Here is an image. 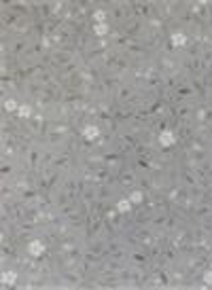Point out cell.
<instances>
[{
  "label": "cell",
  "instance_id": "1",
  "mask_svg": "<svg viewBox=\"0 0 212 290\" xmlns=\"http://www.w3.org/2000/svg\"><path fill=\"white\" fill-rule=\"evenodd\" d=\"M28 250H30V254H32V256H40V254H43V241H38V239L30 241Z\"/></svg>",
  "mask_w": 212,
  "mask_h": 290
},
{
  "label": "cell",
  "instance_id": "2",
  "mask_svg": "<svg viewBox=\"0 0 212 290\" xmlns=\"http://www.w3.org/2000/svg\"><path fill=\"white\" fill-rule=\"evenodd\" d=\"M159 142H161V146H172V144H174V136H172V131H161Z\"/></svg>",
  "mask_w": 212,
  "mask_h": 290
},
{
  "label": "cell",
  "instance_id": "3",
  "mask_svg": "<svg viewBox=\"0 0 212 290\" xmlns=\"http://www.w3.org/2000/svg\"><path fill=\"white\" fill-rule=\"evenodd\" d=\"M15 277H17V273H15V271H7V273H2V282H5V284H9V286H11V284H15Z\"/></svg>",
  "mask_w": 212,
  "mask_h": 290
},
{
  "label": "cell",
  "instance_id": "4",
  "mask_svg": "<svg viewBox=\"0 0 212 290\" xmlns=\"http://www.w3.org/2000/svg\"><path fill=\"white\" fill-rule=\"evenodd\" d=\"M172 43H174L176 47H182V45L187 43V38H185V34H180V32H176V34L172 36Z\"/></svg>",
  "mask_w": 212,
  "mask_h": 290
},
{
  "label": "cell",
  "instance_id": "5",
  "mask_svg": "<svg viewBox=\"0 0 212 290\" xmlns=\"http://www.w3.org/2000/svg\"><path fill=\"white\" fill-rule=\"evenodd\" d=\"M130 206H132V201H130V199H121V201L117 203V210H119V212H127V210H130Z\"/></svg>",
  "mask_w": 212,
  "mask_h": 290
},
{
  "label": "cell",
  "instance_id": "6",
  "mask_svg": "<svg viewBox=\"0 0 212 290\" xmlns=\"http://www.w3.org/2000/svg\"><path fill=\"white\" fill-rule=\"evenodd\" d=\"M95 136H98V129H95V127H87V129H85V138H87V140H93Z\"/></svg>",
  "mask_w": 212,
  "mask_h": 290
},
{
  "label": "cell",
  "instance_id": "7",
  "mask_svg": "<svg viewBox=\"0 0 212 290\" xmlns=\"http://www.w3.org/2000/svg\"><path fill=\"white\" fill-rule=\"evenodd\" d=\"M130 201H132V203H140V201H142V193H138V191H136V193H132Z\"/></svg>",
  "mask_w": 212,
  "mask_h": 290
},
{
  "label": "cell",
  "instance_id": "8",
  "mask_svg": "<svg viewBox=\"0 0 212 290\" xmlns=\"http://www.w3.org/2000/svg\"><path fill=\"white\" fill-rule=\"evenodd\" d=\"M106 32H108V28H106L104 24H98V26H95V34H100V36H104Z\"/></svg>",
  "mask_w": 212,
  "mask_h": 290
},
{
  "label": "cell",
  "instance_id": "9",
  "mask_svg": "<svg viewBox=\"0 0 212 290\" xmlns=\"http://www.w3.org/2000/svg\"><path fill=\"white\" fill-rule=\"evenodd\" d=\"M5 108H7V110H15V108H17V104H15L13 100H7V102H5Z\"/></svg>",
  "mask_w": 212,
  "mask_h": 290
},
{
  "label": "cell",
  "instance_id": "10",
  "mask_svg": "<svg viewBox=\"0 0 212 290\" xmlns=\"http://www.w3.org/2000/svg\"><path fill=\"white\" fill-rule=\"evenodd\" d=\"M19 115L21 117H30V106H19Z\"/></svg>",
  "mask_w": 212,
  "mask_h": 290
},
{
  "label": "cell",
  "instance_id": "11",
  "mask_svg": "<svg viewBox=\"0 0 212 290\" xmlns=\"http://www.w3.org/2000/svg\"><path fill=\"white\" fill-rule=\"evenodd\" d=\"M204 282H206V284H212V271H206V273H204Z\"/></svg>",
  "mask_w": 212,
  "mask_h": 290
},
{
  "label": "cell",
  "instance_id": "12",
  "mask_svg": "<svg viewBox=\"0 0 212 290\" xmlns=\"http://www.w3.org/2000/svg\"><path fill=\"white\" fill-rule=\"evenodd\" d=\"M95 19H100V21H102V19H104V13H102V11H98V13H95Z\"/></svg>",
  "mask_w": 212,
  "mask_h": 290
}]
</instances>
